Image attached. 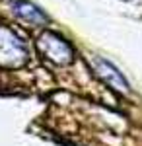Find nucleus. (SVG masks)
Masks as SVG:
<instances>
[{
  "instance_id": "obj_1",
  "label": "nucleus",
  "mask_w": 142,
  "mask_h": 146,
  "mask_svg": "<svg viewBox=\"0 0 142 146\" xmlns=\"http://www.w3.org/2000/svg\"><path fill=\"white\" fill-rule=\"evenodd\" d=\"M25 56H27V51H25V45L20 41V37L6 27H0V64L18 66L25 60Z\"/></svg>"
},
{
  "instance_id": "obj_2",
  "label": "nucleus",
  "mask_w": 142,
  "mask_h": 146,
  "mask_svg": "<svg viewBox=\"0 0 142 146\" xmlns=\"http://www.w3.org/2000/svg\"><path fill=\"white\" fill-rule=\"evenodd\" d=\"M39 49L47 58H51L53 62L64 64L68 60H72V47L66 43L62 37H58L56 33H47L41 35L39 39Z\"/></svg>"
},
{
  "instance_id": "obj_3",
  "label": "nucleus",
  "mask_w": 142,
  "mask_h": 146,
  "mask_svg": "<svg viewBox=\"0 0 142 146\" xmlns=\"http://www.w3.org/2000/svg\"><path fill=\"white\" fill-rule=\"evenodd\" d=\"M92 66L98 72L99 78H103L111 88H115L117 92H123V94L129 92V82L125 80V76L111 64L109 60H105V58H101V56H94V58H92Z\"/></svg>"
},
{
  "instance_id": "obj_4",
  "label": "nucleus",
  "mask_w": 142,
  "mask_h": 146,
  "mask_svg": "<svg viewBox=\"0 0 142 146\" xmlns=\"http://www.w3.org/2000/svg\"><path fill=\"white\" fill-rule=\"evenodd\" d=\"M12 12H14L22 22L29 23V25H39V23L47 22V16H45L35 4L27 2V0H14V2H12Z\"/></svg>"
}]
</instances>
